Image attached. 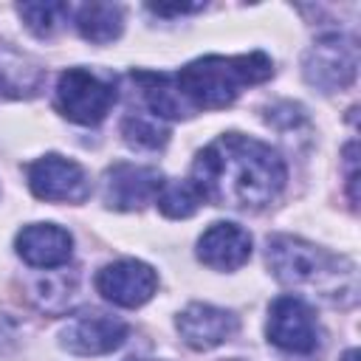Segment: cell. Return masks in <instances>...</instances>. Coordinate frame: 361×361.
I'll list each match as a JSON object with an SVG mask.
<instances>
[{
  "mask_svg": "<svg viewBox=\"0 0 361 361\" xmlns=\"http://www.w3.org/2000/svg\"><path fill=\"white\" fill-rule=\"evenodd\" d=\"M274 62L262 51L220 56L209 54L175 73L133 71L130 79L141 87V96L155 118H186L203 110H223L237 102L243 90L271 79Z\"/></svg>",
  "mask_w": 361,
  "mask_h": 361,
  "instance_id": "cell-1",
  "label": "cell"
},
{
  "mask_svg": "<svg viewBox=\"0 0 361 361\" xmlns=\"http://www.w3.org/2000/svg\"><path fill=\"white\" fill-rule=\"evenodd\" d=\"M285 180L288 169L279 152L243 133H223L209 141L197 152L189 178L203 203L240 212H257L276 200Z\"/></svg>",
  "mask_w": 361,
  "mask_h": 361,
  "instance_id": "cell-2",
  "label": "cell"
},
{
  "mask_svg": "<svg viewBox=\"0 0 361 361\" xmlns=\"http://www.w3.org/2000/svg\"><path fill=\"white\" fill-rule=\"evenodd\" d=\"M265 259L271 274L288 288L307 290L322 302L338 307H350L358 299L355 262L327 248H319L302 237H290V234L271 237Z\"/></svg>",
  "mask_w": 361,
  "mask_h": 361,
  "instance_id": "cell-3",
  "label": "cell"
},
{
  "mask_svg": "<svg viewBox=\"0 0 361 361\" xmlns=\"http://www.w3.org/2000/svg\"><path fill=\"white\" fill-rule=\"evenodd\" d=\"M56 110L76 121V124H99L113 102H116V87L113 82L85 71V68H68L56 79Z\"/></svg>",
  "mask_w": 361,
  "mask_h": 361,
  "instance_id": "cell-4",
  "label": "cell"
},
{
  "mask_svg": "<svg viewBox=\"0 0 361 361\" xmlns=\"http://www.w3.org/2000/svg\"><path fill=\"white\" fill-rule=\"evenodd\" d=\"M268 341L293 355H310L322 347V327L310 305L299 296H279L268 307Z\"/></svg>",
  "mask_w": 361,
  "mask_h": 361,
  "instance_id": "cell-5",
  "label": "cell"
},
{
  "mask_svg": "<svg viewBox=\"0 0 361 361\" xmlns=\"http://www.w3.org/2000/svg\"><path fill=\"white\" fill-rule=\"evenodd\" d=\"M302 71H305L307 85L319 87L322 93L344 90V87H350L355 82L358 48H355V42L350 37L327 34L307 51Z\"/></svg>",
  "mask_w": 361,
  "mask_h": 361,
  "instance_id": "cell-6",
  "label": "cell"
},
{
  "mask_svg": "<svg viewBox=\"0 0 361 361\" xmlns=\"http://www.w3.org/2000/svg\"><path fill=\"white\" fill-rule=\"evenodd\" d=\"M28 189L48 203H85L90 197V178L82 164L48 152L25 166Z\"/></svg>",
  "mask_w": 361,
  "mask_h": 361,
  "instance_id": "cell-7",
  "label": "cell"
},
{
  "mask_svg": "<svg viewBox=\"0 0 361 361\" xmlns=\"http://www.w3.org/2000/svg\"><path fill=\"white\" fill-rule=\"evenodd\" d=\"M127 333L130 327L121 319L107 316L102 310H87L68 319V324L59 333V344L73 355H104L118 350Z\"/></svg>",
  "mask_w": 361,
  "mask_h": 361,
  "instance_id": "cell-8",
  "label": "cell"
},
{
  "mask_svg": "<svg viewBox=\"0 0 361 361\" xmlns=\"http://www.w3.org/2000/svg\"><path fill=\"white\" fill-rule=\"evenodd\" d=\"M158 274L141 259H118L96 274V290L118 307H141L152 299Z\"/></svg>",
  "mask_w": 361,
  "mask_h": 361,
  "instance_id": "cell-9",
  "label": "cell"
},
{
  "mask_svg": "<svg viewBox=\"0 0 361 361\" xmlns=\"http://www.w3.org/2000/svg\"><path fill=\"white\" fill-rule=\"evenodd\" d=\"M161 186L164 175L152 166L113 164L104 172V203L116 212H135L147 203H155Z\"/></svg>",
  "mask_w": 361,
  "mask_h": 361,
  "instance_id": "cell-10",
  "label": "cell"
},
{
  "mask_svg": "<svg viewBox=\"0 0 361 361\" xmlns=\"http://www.w3.org/2000/svg\"><path fill=\"white\" fill-rule=\"evenodd\" d=\"M178 333L192 350H214L226 344L237 333V316L231 310L206 305V302H192L178 313Z\"/></svg>",
  "mask_w": 361,
  "mask_h": 361,
  "instance_id": "cell-11",
  "label": "cell"
},
{
  "mask_svg": "<svg viewBox=\"0 0 361 361\" xmlns=\"http://www.w3.org/2000/svg\"><path fill=\"white\" fill-rule=\"evenodd\" d=\"M14 248L31 268H59L73 254V237L56 223H31L20 228Z\"/></svg>",
  "mask_w": 361,
  "mask_h": 361,
  "instance_id": "cell-12",
  "label": "cell"
},
{
  "mask_svg": "<svg viewBox=\"0 0 361 361\" xmlns=\"http://www.w3.org/2000/svg\"><path fill=\"white\" fill-rule=\"evenodd\" d=\"M251 257V234L237 223H212L197 240V259L214 271H237Z\"/></svg>",
  "mask_w": 361,
  "mask_h": 361,
  "instance_id": "cell-13",
  "label": "cell"
},
{
  "mask_svg": "<svg viewBox=\"0 0 361 361\" xmlns=\"http://www.w3.org/2000/svg\"><path fill=\"white\" fill-rule=\"evenodd\" d=\"M45 68L34 59L0 45V96L8 99H34L42 90Z\"/></svg>",
  "mask_w": 361,
  "mask_h": 361,
  "instance_id": "cell-14",
  "label": "cell"
},
{
  "mask_svg": "<svg viewBox=\"0 0 361 361\" xmlns=\"http://www.w3.org/2000/svg\"><path fill=\"white\" fill-rule=\"evenodd\" d=\"M76 31L93 45H107L124 31V11L116 3H85L76 8Z\"/></svg>",
  "mask_w": 361,
  "mask_h": 361,
  "instance_id": "cell-15",
  "label": "cell"
},
{
  "mask_svg": "<svg viewBox=\"0 0 361 361\" xmlns=\"http://www.w3.org/2000/svg\"><path fill=\"white\" fill-rule=\"evenodd\" d=\"M155 203H158V209H161L164 217L183 220V217H192L200 209L203 200H200L197 189L189 180H164Z\"/></svg>",
  "mask_w": 361,
  "mask_h": 361,
  "instance_id": "cell-16",
  "label": "cell"
},
{
  "mask_svg": "<svg viewBox=\"0 0 361 361\" xmlns=\"http://www.w3.org/2000/svg\"><path fill=\"white\" fill-rule=\"evenodd\" d=\"M17 14L23 17L28 31H34L37 37H51L54 31L62 28V23H68L71 6H65V3H20Z\"/></svg>",
  "mask_w": 361,
  "mask_h": 361,
  "instance_id": "cell-17",
  "label": "cell"
},
{
  "mask_svg": "<svg viewBox=\"0 0 361 361\" xmlns=\"http://www.w3.org/2000/svg\"><path fill=\"white\" fill-rule=\"evenodd\" d=\"M121 135L130 147L135 149H158L166 144L169 138V130L161 124V118H149V116H141V113H130L124 121H121Z\"/></svg>",
  "mask_w": 361,
  "mask_h": 361,
  "instance_id": "cell-18",
  "label": "cell"
},
{
  "mask_svg": "<svg viewBox=\"0 0 361 361\" xmlns=\"http://www.w3.org/2000/svg\"><path fill=\"white\" fill-rule=\"evenodd\" d=\"M355 141H350L347 147H344V158H347V192H350V200H353V206L358 203V192H355V183H358V169H355Z\"/></svg>",
  "mask_w": 361,
  "mask_h": 361,
  "instance_id": "cell-19",
  "label": "cell"
},
{
  "mask_svg": "<svg viewBox=\"0 0 361 361\" xmlns=\"http://www.w3.org/2000/svg\"><path fill=\"white\" fill-rule=\"evenodd\" d=\"M203 6L195 3V6H149V11L161 14V17H172V14H192V11H200Z\"/></svg>",
  "mask_w": 361,
  "mask_h": 361,
  "instance_id": "cell-20",
  "label": "cell"
},
{
  "mask_svg": "<svg viewBox=\"0 0 361 361\" xmlns=\"http://www.w3.org/2000/svg\"><path fill=\"white\" fill-rule=\"evenodd\" d=\"M341 361H358V350L353 347V350H347L344 355H341Z\"/></svg>",
  "mask_w": 361,
  "mask_h": 361,
  "instance_id": "cell-21",
  "label": "cell"
},
{
  "mask_svg": "<svg viewBox=\"0 0 361 361\" xmlns=\"http://www.w3.org/2000/svg\"><path fill=\"white\" fill-rule=\"evenodd\" d=\"M130 361H149V358H130Z\"/></svg>",
  "mask_w": 361,
  "mask_h": 361,
  "instance_id": "cell-22",
  "label": "cell"
}]
</instances>
